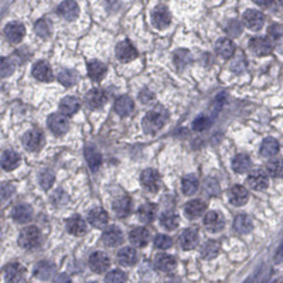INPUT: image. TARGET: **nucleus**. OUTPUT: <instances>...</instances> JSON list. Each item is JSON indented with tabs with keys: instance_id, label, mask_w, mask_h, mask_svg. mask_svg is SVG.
<instances>
[{
	"instance_id": "nucleus-1",
	"label": "nucleus",
	"mask_w": 283,
	"mask_h": 283,
	"mask_svg": "<svg viewBox=\"0 0 283 283\" xmlns=\"http://www.w3.org/2000/svg\"><path fill=\"white\" fill-rule=\"evenodd\" d=\"M41 243V232L37 227H27L19 235V245L23 249H36Z\"/></svg>"
},
{
	"instance_id": "nucleus-2",
	"label": "nucleus",
	"mask_w": 283,
	"mask_h": 283,
	"mask_svg": "<svg viewBox=\"0 0 283 283\" xmlns=\"http://www.w3.org/2000/svg\"><path fill=\"white\" fill-rule=\"evenodd\" d=\"M142 125H143V131L146 133L154 135L164 126V116L157 110H150L145 115Z\"/></svg>"
},
{
	"instance_id": "nucleus-3",
	"label": "nucleus",
	"mask_w": 283,
	"mask_h": 283,
	"mask_svg": "<svg viewBox=\"0 0 283 283\" xmlns=\"http://www.w3.org/2000/svg\"><path fill=\"white\" fill-rule=\"evenodd\" d=\"M140 183L143 186V189L148 190L150 193H156L160 190V186H162V178L159 173L153 169H148L145 170L142 175H140Z\"/></svg>"
},
{
	"instance_id": "nucleus-4",
	"label": "nucleus",
	"mask_w": 283,
	"mask_h": 283,
	"mask_svg": "<svg viewBox=\"0 0 283 283\" xmlns=\"http://www.w3.org/2000/svg\"><path fill=\"white\" fill-rule=\"evenodd\" d=\"M4 279L7 283H24L26 282V269L23 265L13 262L4 268Z\"/></svg>"
},
{
	"instance_id": "nucleus-5",
	"label": "nucleus",
	"mask_w": 283,
	"mask_h": 283,
	"mask_svg": "<svg viewBox=\"0 0 283 283\" xmlns=\"http://www.w3.org/2000/svg\"><path fill=\"white\" fill-rule=\"evenodd\" d=\"M47 125H48V129L55 136L65 135L68 131V126H69L67 116L63 115V113H53V115H50V118L47 121Z\"/></svg>"
},
{
	"instance_id": "nucleus-6",
	"label": "nucleus",
	"mask_w": 283,
	"mask_h": 283,
	"mask_svg": "<svg viewBox=\"0 0 283 283\" xmlns=\"http://www.w3.org/2000/svg\"><path fill=\"white\" fill-rule=\"evenodd\" d=\"M249 48L254 54L259 55V57H265L269 55L273 50V43L270 41L269 37H254L249 41Z\"/></svg>"
},
{
	"instance_id": "nucleus-7",
	"label": "nucleus",
	"mask_w": 283,
	"mask_h": 283,
	"mask_svg": "<svg viewBox=\"0 0 283 283\" xmlns=\"http://www.w3.org/2000/svg\"><path fill=\"white\" fill-rule=\"evenodd\" d=\"M88 265L95 273H104V272L108 270L109 265H110V259L105 252L98 251V252H94L92 255L89 256Z\"/></svg>"
},
{
	"instance_id": "nucleus-8",
	"label": "nucleus",
	"mask_w": 283,
	"mask_h": 283,
	"mask_svg": "<svg viewBox=\"0 0 283 283\" xmlns=\"http://www.w3.org/2000/svg\"><path fill=\"white\" fill-rule=\"evenodd\" d=\"M242 20L243 24L249 30H254V31L261 30V28L263 27V24H265V16H263V13H261L259 10H254V9L246 10L243 13Z\"/></svg>"
},
{
	"instance_id": "nucleus-9",
	"label": "nucleus",
	"mask_w": 283,
	"mask_h": 283,
	"mask_svg": "<svg viewBox=\"0 0 283 283\" xmlns=\"http://www.w3.org/2000/svg\"><path fill=\"white\" fill-rule=\"evenodd\" d=\"M43 143H44V136L39 129L28 131L27 133L23 136V146L30 152L39 150L43 146Z\"/></svg>"
},
{
	"instance_id": "nucleus-10",
	"label": "nucleus",
	"mask_w": 283,
	"mask_h": 283,
	"mask_svg": "<svg viewBox=\"0 0 283 283\" xmlns=\"http://www.w3.org/2000/svg\"><path fill=\"white\" fill-rule=\"evenodd\" d=\"M108 101V96L107 94L102 91V89H98V88H94L91 89L88 94L85 95V104L88 105L89 109H99L102 108Z\"/></svg>"
},
{
	"instance_id": "nucleus-11",
	"label": "nucleus",
	"mask_w": 283,
	"mask_h": 283,
	"mask_svg": "<svg viewBox=\"0 0 283 283\" xmlns=\"http://www.w3.org/2000/svg\"><path fill=\"white\" fill-rule=\"evenodd\" d=\"M116 57L122 63H129L137 57V50L133 47L131 41L125 40L116 45Z\"/></svg>"
},
{
	"instance_id": "nucleus-12",
	"label": "nucleus",
	"mask_w": 283,
	"mask_h": 283,
	"mask_svg": "<svg viewBox=\"0 0 283 283\" xmlns=\"http://www.w3.org/2000/svg\"><path fill=\"white\" fill-rule=\"evenodd\" d=\"M57 12H58V14L63 19H65L68 22H72V20H75L80 16V7H78V4L74 0H64L58 6Z\"/></svg>"
},
{
	"instance_id": "nucleus-13",
	"label": "nucleus",
	"mask_w": 283,
	"mask_h": 283,
	"mask_svg": "<svg viewBox=\"0 0 283 283\" xmlns=\"http://www.w3.org/2000/svg\"><path fill=\"white\" fill-rule=\"evenodd\" d=\"M55 273V266L48 262V261H40L34 265L33 268V275L40 279V281H48L54 276Z\"/></svg>"
},
{
	"instance_id": "nucleus-14",
	"label": "nucleus",
	"mask_w": 283,
	"mask_h": 283,
	"mask_svg": "<svg viewBox=\"0 0 283 283\" xmlns=\"http://www.w3.org/2000/svg\"><path fill=\"white\" fill-rule=\"evenodd\" d=\"M246 183L249 184V187L252 190H255V191H262V190H265L268 187L269 178H268V174H266V173H263V172H261V170H255V172H252L251 174L248 175Z\"/></svg>"
},
{
	"instance_id": "nucleus-15",
	"label": "nucleus",
	"mask_w": 283,
	"mask_h": 283,
	"mask_svg": "<svg viewBox=\"0 0 283 283\" xmlns=\"http://www.w3.org/2000/svg\"><path fill=\"white\" fill-rule=\"evenodd\" d=\"M122 241H123V234L118 227H108L107 229H104L102 242L107 246H109V248L118 246V245H121Z\"/></svg>"
},
{
	"instance_id": "nucleus-16",
	"label": "nucleus",
	"mask_w": 283,
	"mask_h": 283,
	"mask_svg": "<svg viewBox=\"0 0 283 283\" xmlns=\"http://www.w3.org/2000/svg\"><path fill=\"white\" fill-rule=\"evenodd\" d=\"M24 34H26V28L22 23H17V22L9 23L4 28V36L7 37V40L10 43H14V44L23 40Z\"/></svg>"
},
{
	"instance_id": "nucleus-17",
	"label": "nucleus",
	"mask_w": 283,
	"mask_h": 283,
	"mask_svg": "<svg viewBox=\"0 0 283 283\" xmlns=\"http://www.w3.org/2000/svg\"><path fill=\"white\" fill-rule=\"evenodd\" d=\"M204 227L208 232H219L224 228V218L217 211L207 213L204 217Z\"/></svg>"
},
{
	"instance_id": "nucleus-18",
	"label": "nucleus",
	"mask_w": 283,
	"mask_h": 283,
	"mask_svg": "<svg viewBox=\"0 0 283 283\" xmlns=\"http://www.w3.org/2000/svg\"><path fill=\"white\" fill-rule=\"evenodd\" d=\"M152 22L157 28H166L170 23H172V16L170 12L164 7V6H159L153 10L152 14Z\"/></svg>"
},
{
	"instance_id": "nucleus-19",
	"label": "nucleus",
	"mask_w": 283,
	"mask_h": 283,
	"mask_svg": "<svg viewBox=\"0 0 283 283\" xmlns=\"http://www.w3.org/2000/svg\"><path fill=\"white\" fill-rule=\"evenodd\" d=\"M109 221L108 213L102 208H94L88 213V222L95 228H104L107 227Z\"/></svg>"
},
{
	"instance_id": "nucleus-20",
	"label": "nucleus",
	"mask_w": 283,
	"mask_h": 283,
	"mask_svg": "<svg viewBox=\"0 0 283 283\" xmlns=\"http://www.w3.org/2000/svg\"><path fill=\"white\" fill-rule=\"evenodd\" d=\"M198 241H200L198 232L193 228L183 231L181 235H180V245H181V248L186 249V251L194 249V248L198 245Z\"/></svg>"
},
{
	"instance_id": "nucleus-21",
	"label": "nucleus",
	"mask_w": 283,
	"mask_h": 283,
	"mask_svg": "<svg viewBox=\"0 0 283 283\" xmlns=\"http://www.w3.org/2000/svg\"><path fill=\"white\" fill-rule=\"evenodd\" d=\"M229 202L235 207H241L243 204H246L249 200V194L248 190L242 187V186H234L229 190Z\"/></svg>"
},
{
	"instance_id": "nucleus-22",
	"label": "nucleus",
	"mask_w": 283,
	"mask_h": 283,
	"mask_svg": "<svg viewBox=\"0 0 283 283\" xmlns=\"http://www.w3.org/2000/svg\"><path fill=\"white\" fill-rule=\"evenodd\" d=\"M129 241L136 248H143L149 242V231L143 227H136L129 234Z\"/></svg>"
},
{
	"instance_id": "nucleus-23",
	"label": "nucleus",
	"mask_w": 283,
	"mask_h": 283,
	"mask_svg": "<svg viewBox=\"0 0 283 283\" xmlns=\"http://www.w3.org/2000/svg\"><path fill=\"white\" fill-rule=\"evenodd\" d=\"M67 229L69 234L75 237H81L87 232V222L81 216H72L71 218H68Z\"/></svg>"
},
{
	"instance_id": "nucleus-24",
	"label": "nucleus",
	"mask_w": 283,
	"mask_h": 283,
	"mask_svg": "<svg viewBox=\"0 0 283 283\" xmlns=\"http://www.w3.org/2000/svg\"><path fill=\"white\" fill-rule=\"evenodd\" d=\"M33 75L36 80L39 81H51L53 80V71H51V67L45 63V61H39L34 64L33 67Z\"/></svg>"
},
{
	"instance_id": "nucleus-25",
	"label": "nucleus",
	"mask_w": 283,
	"mask_h": 283,
	"mask_svg": "<svg viewBox=\"0 0 283 283\" xmlns=\"http://www.w3.org/2000/svg\"><path fill=\"white\" fill-rule=\"evenodd\" d=\"M12 217H13V219L16 222L24 224V222H28L33 218V210L27 204H19V205H16L13 208Z\"/></svg>"
},
{
	"instance_id": "nucleus-26",
	"label": "nucleus",
	"mask_w": 283,
	"mask_h": 283,
	"mask_svg": "<svg viewBox=\"0 0 283 283\" xmlns=\"http://www.w3.org/2000/svg\"><path fill=\"white\" fill-rule=\"evenodd\" d=\"M132 210V201L128 196H119L113 201V211L118 217H128Z\"/></svg>"
},
{
	"instance_id": "nucleus-27",
	"label": "nucleus",
	"mask_w": 283,
	"mask_h": 283,
	"mask_svg": "<svg viewBox=\"0 0 283 283\" xmlns=\"http://www.w3.org/2000/svg\"><path fill=\"white\" fill-rule=\"evenodd\" d=\"M85 159H87L91 170H94V172L99 170V167L102 164V156L95 146H87L85 148Z\"/></svg>"
},
{
	"instance_id": "nucleus-28",
	"label": "nucleus",
	"mask_w": 283,
	"mask_h": 283,
	"mask_svg": "<svg viewBox=\"0 0 283 283\" xmlns=\"http://www.w3.org/2000/svg\"><path fill=\"white\" fill-rule=\"evenodd\" d=\"M205 208H207V205L201 200H191V201L186 204L184 213H186V216L189 217V218L194 219V218L201 217L205 213Z\"/></svg>"
},
{
	"instance_id": "nucleus-29",
	"label": "nucleus",
	"mask_w": 283,
	"mask_h": 283,
	"mask_svg": "<svg viewBox=\"0 0 283 283\" xmlns=\"http://www.w3.org/2000/svg\"><path fill=\"white\" fill-rule=\"evenodd\" d=\"M135 109V102L129 96H121L115 102V112L121 116H128L133 112Z\"/></svg>"
},
{
	"instance_id": "nucleus-30",
	"label": "nucleus",
	"mask_w": 283,
	"mask_h": 283,
	"mask_svg": "<svg viewBox=\"0 0 283 283\" xmlns=\"http://www.w3.org/2000/svg\"><path fill=\"white\" fill-rule=\"evenodd\" d=\"M1 167L3 170H7V172H12L14 170L19 163H20V156L14 152V150H6L3 152L1 154Z\"/></svg>"
},
{
	"instance_id": "nucleus-31",
	"label": "nucleus",
	"mask_w": 283,
	"mask_h": 283,
	"mask_svg": "<svg viewBox=\"0 0 283 283\" xmlns=\"http://www.w3.org/2000/svg\"><path fill=\"white\" fill-rule=\"evenodd\" d=\"M154 266L156 269L163 270V272H170L175 268V259L167 254H159L154 258Z\"/></svg>"
},
{
	"instance_id": "nucleus-32",
	"label": "nucleus",
	"mask_w": 283,
	"mask_h": 283,
	"mask_svg": "<svg viewBox=\"0 0 283 283\" xmlns=\"http://www.w3.org/2000/svg\"><path fill=\"white\" fill-rule=\"evenodd\" d=\"M80 109V101L74 96H65L61 102H60V110L63 115L69 116V115H74L77 113Z\"/></svg>"
},
{
	"instance_id": "nucleus-33",
	"label": "nucleus",
	"mask_w": 283,
	"mask_h": 283,
	"mask_svg": "<svg viewBox=\"0 0 283 283\" xmlns=\"http://www.w3.org/2000/svg\"><path fill=\"white\" fill-rule=\"evenodd\" d=\"M105 75H107V67L101 61H91L88 64V77L92 81H101Z\"/></svg>"
},
{
	"instance_id": "nucleus-34",
	"label": "nucleus",
	"mask_w": 283,
	"mask_h": 283,
	"mask_svg": "<svg viewBox=\"0 0 283 283\" xmlns=\"http://www.w3.org/2000/svg\"><path fill=\"white\" fill-rule=\"evenodd\" d=\"M216 51L217 54L222 58H231L235 53V44L229 39H221V40L217 41Z\"/></svg>"
},
{
	"instance_id": "nucleus-35",
	"label": "nucleus",
	"mask_w": 283,
	"mask_h": 283,
	"mask_svg": "<svg viewBox=\"0 0 283 283\" xmlns=\"http://www.w3.org/2000/svg\"><path fill=\"white\" fill-rule=\"evenodd\" d=\"M251 164H252V163H251L249 156L241 153V154H238V156L234 157V160H232V169H234L235 173L242 174V173H248V172H249Z\"/></svg>"
},
{
	"instance_id": "nucleus-36",
	"label": "nucleus",
	"mask_w": 283,
	"mask_h": 283,
	"mask_svg": "<svg viewBox=\"0 0 283 283\" xmlns=\"http://www.w3.org/2000/svg\"><path fill=\"white\" fill-rule=\"evenodd\" d=\"M156 214H157V208L154 204L152 202H148V204H143L139 211H137V216H139V219L145 224H149L152 222L154 218H156Z\"/></svg>"
},
{
	"instance_id": "nucleus-37",
	"label": "nucleus",
	"mask_w": 283,
	"mask_h": 283,
	"mask_svg": "<svg viewBox=\"0 0 283 283\" xmlns=\"http://www.w3.org/2000/svg\"><path fill=\"white\" fill-rule=\"evenodd\" d=\"M118 262L123 266H132L137 262V254L133 248H122L118 252Z\"/></svg>"
},
{
	"instance_id": "nucleus-38",
	"label": "nucleus",
	"mask_w": 283,
	"mask_h": 283,
	"mask_svg": "<svg viewBox=\"0 0 283 283\" xmlns=\"http://www.w3.org/2000/svg\"><path fill=\"white\" fill-rule=\"evenodd\" d=\"M234 229L239 234H248L252 229V219L245 214H239L234 219Z\"/></svg>"
},
{
	"instance_id": "nucleus-39",
	"label": "nucleus",
	"mask_w": 283,
	"mask_h": 283,
	"mask_svg": "<svg viewBox=\"0 0 283 283\" xmlns=\"http://www.w3.org/2000/svg\"><path fill=\"white\" fill-rule=\"evenodd\" d=\"M279 152V143L276 139L273 137H268L262 142L261 145V154L265 156V157H272L275 156L276 153Z\"/></svg>"
},
{
	"instance_id": "nucleus-40",
	"label": "nucleus",
	"mask_w": 283,
	"mask_h": 283,
	"mask_svg": "<svg viewBox=\"0 0 283 283\" xmlns=\"http://www.w3.org/2000/svg\"><path fill=\"white\" fill-rule=\"evenodd\" d=\"M160 222L166 229H170L173 231L178 227L180 224V218L175 214L174 211H164L162 216H160Z\"/></svg>"
},
{
	"instance_id": "nucleus-41",
	"label": "nucleus",
	"mask_w": 283,
	"mask_h": 283,
	"mask_svg": "<svg viewBox=\"0 0 283 283\" xmlns=\"http://www.w3.org/2000/svg\"><path fill=\"white\" fill-rule=\"evenodd\" d=\"M193 63V55L187 50H178L174 54V64L178 69L187 68Z\"/></svg>"
},
{
	"instance_id": "nucleus-42",
	"label": "nucleus",
	"mask_w": 283,
	"mask_h": 283,
	"mask_svg": "<svg viewBox=\"0 0 283 283\" xmlns=\"http://www.w3.org/2000/svg\"><path fill=\"white\" fill-rule=\"evenodd\" d=\"M268 33L273 45L278 47L279 50H283V27H281L279 24H272Z\"/></svg>"
},
{
	"instance_id": "nucleus-43",
	"label": "nucleus",
	"mask_w": 283,
	"mask_h": 283,
	"mask_svg": "<svg viewBox=\"0 0 283 283\" xmlns=\"http://www.w3.org/2000/svg\"><path fill=\"white\" fill-rule=\"evenodd\" d=\"M200 187V183L197 178L194 177H184L181 180V190L186 196H193L197 193V190Z\"/></svg>"
},
{
	"instance_id": "nucleus-44",
	"label": "nucleus",
	"mask_w": 283,
	"mask_h": 283,
	"mask_svg": "<svg viewBox=\"0 0 283 283\" xmlns=\"http://www.w3.org/2000/svg\"><path fill=\"white\" fill-rule=\"evenodd\" d=\"M266 173L272 177H283V159H272L266 163Z\"/></svg>"
},
{
	"instance_id": "nucleus-45",
	"label": "nucleus",
	"mask_w": 283,
	"mask_h": 283,
	"mask_svg": "<svg viewBox=\"0 0 283 283\" xmlns=\"http://www.w3.org/2000/svg\"><path fill=\"white\" fill-rule=\"evenodd\" d=\"M219 254V243L216 241H208L201 248V256L204 259H214Z\"/></svg>"
},
{
	"instance_id": "nucleus-46",
	"label": "nucleus",
	"mask_w": 283,
	"mask_h": 283,
	"mask_svg": "<svg viewBox=\"0 0 283 283\" xmlns=\"http://www.w3.org/2000/svg\"><path fill=\"white\" fill-rule=\"evenodd\" d=\"M34 30H36V33H37L39 37L47 39V37H50V34H51V24H50L48 20L43 19V20H39V22L36 23Z\"/></svg>"
},
{
	"instance_id": "nucleus-47",
	"label": "nucleus",
	"mask_w": 283,
	"mask_h": 283,
	"mask_svg": "<svg viewBox=\"0 0 283 283\" xmlns=\"http://www.w3.org/2000/svg\"><path fill=\"white\" fill-rule=\"evenodd\" d=\"M126 282V273L123 270H110L105 276V283H125Z\"/></svg>"
},
{
	"instance_id": "nucleus-48",
	"label": "nucleus",
	"mask_w": 283,
	"mask_h": 283,
	"mask_svg": "<svg viewBox=\"0 0 283 283\" xmlns=\"http://www.w3.org/2000/svg\"><path fill=\"white\" fill-rule=\"evenodd\" d=\"M211 126V121L208 116H198L196 118L193 122V129L197 131V132H202V131H207L208 128Z\"/></svg>"
},
{
	"instance_id": "nucleus-49",
	"label": "nucleus",
	"mask_w": 283,
	"mask_h": 283,
	"mask_svg": "<svg viewBox=\"0 0 283 283\" xmlns=\"http://www.w3.org/2000/svg\"><path fill=\"white\" fill-rule=\"evenodd\" d=\"M54 174H53V172H50V170H44L40 174V184L44 190L50 189V187L54 184Z\"/></svg>"
},
{
	"instance_id": "nucleus-50",
	"label": "nucleus",
	"mask_w": 283,
	"mask_h": 283,
	"mask_svg": "<svg viewBox=\"0 0 283 283\" xmlns=\"http://www.w3.org/2000/svg\"><path fill=\"white\" fill-rule=\"evenodd\" d=\"M225 31H227V34H229L231 37H238V36L242 33V26H241L239 22L231 20L228 24H227V27H225Z\"/></svg>"
},
{
	"instance_id": "nucleus-51",
	"label": "nucleus",
	"mask_w": 283,
	"mask_h": 283,
	"mask_svg": "<svg viewBox=\"0 0 283 283\" xmlns=\"http://www.w3.org/2000/svg\"><path fill=\"white\" fill-rule=\"evenodd\" d=\"M154 245H156V248H159V249H169V248L173 245V241H172L170 237H167V235H164V234H160V235H157V237L154 238Z\"/></svg>"
},
{
	"instance_id": "nucleus-52",
	"label": "nucleus",
	"mask_w": 283,
	"mask_h": 283,
	"mask_svg": "<svg viewBox=\"0 0 283 283\" xmlns=\"http://www.w3.org/2000/svg\"><path fill=\"white\" fill-rule=\"evenodd\" d=\"M58 81L61 82L64 87H71V85L75 82V75H74L71 71L64 69V71H61V72L58 74Z\"/></svg>"
},
{
	"instance_id": "nucleus-53",
	"label": "nucleus",
	"mask_w": 283,
	"mask_h": 283,
	"mask_svg": "<svg viewBox=\"0 0 283 283\" xmlns=\"http://www.w3.org/2000/svg\"><path fill=\"white\" fill-rule=\"evenodd\" d=\"M0 71H1V77H9L14 71L13 60L3 58V60H1V64H0Z\"/></svg>"
},
{
	"instance_id": "nucleus-54",
	"label": "nucleus",
	"mask_w": 283,
	"mask_h": 283,
	"mask_svg": "<svg viewBox=\"0 0 283 283\" xmlns=\"http://www.w3.org/2000/svg\"><path fill=\"white\" fill-rule=\"evenodd\" d=\"M139 101H140L142 104L148 105V104L154 101V94H153L152 91H149V89H143V91L139 94Z\"/></svg>"
},
{
	"instance_id": "nucleus-55",
	"label": "nucleus",
	"mask_w": 283,
	"mask_h": 283,
	"mask_svg": "<svg viewBox=\"0 0 283 283\" xmlns=\"http://www.w3.org/2000/svg\"><path fill=\"white\" fill-rule=\"evenodd\" d=\"M14 189L12 186H9V184H4L3 187H1V194H3V200H6L7 197H10L12 194H13Z\"/></svg>"
},
{
	"instance_id": "nucleus-56",
	"label": "nucleus",
	"mask_w": 283,
	"mask_h": 283,
	"mask_svg": "<svg viewBox=\"0 0 283 283\" xmlns=\"http://www.w3.org/2000/svg\"><path fill=\"white\" fill-rule=\"evenodd\" d=\"M53 283H71V278L68 275H65V273H60V275L55 276Z\"/></svg>"
},
{
	"instance_id": "nucleus-57",
	"label": "nucleus",
	"mask_w": 283,
	"mask_h": 283,
	"mask_svg": "<svg viewBox=\"0 0 283 283\" xmlns=\"http://www.w3.org/2000/svg\"><path fill=\"white\" fill-rule=\"evenodd\" d=\"M281 262H283V243L279 246L278 252L275 255V263H281Z\"/></svg>"
},
{
	"instance_id": "nucleus-58",
	"label": "nucleus",
	"mask_w": 283,
	"mask_h": 283,
	"mask_svg": "<svg viewBox=\"0 0 283 283\" xmlns=\"http://www.w3.org/2000/svg\"><path fill=\"white\" fill-rule=\"evenodd\" d=\"M258 6H261V7H268L270 6L272 3H273V0H254Z\"/></svg>"
},
{
	"instance_id": "nucleus-59",
	"label": "nucleus",
	"mask_w": 283,
	"mask_h": 283,
	"mask_svg": "<svg viewBox=\"0 0 283 283\" xmlns=\"http://www.w3.org/2000/svg\"><path fill=\"white\" fill-rule=\"evenodd\" d=\"M279 3H281V6L283 7V0H279Z\"/></svg>"
},
{
	"instance_id": "nucleus-60",
	"label": "nucleus",
	"mask_w": 283,
	"mask_h": 283,
	"mask_svg": "<svg viewBox=\"0 0 283 283\" xmlns=\"http://www.w3.org/2000/svg\"><path fill=\"white\" fill-rule=\"evenodd\" d=\"M89 283H98V282H89Z\"/></svg>"
}]
</instances>
